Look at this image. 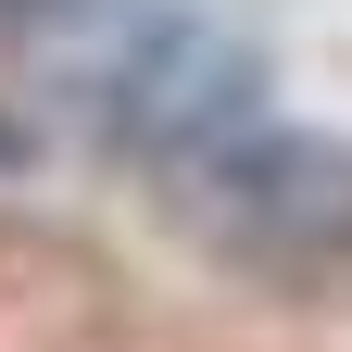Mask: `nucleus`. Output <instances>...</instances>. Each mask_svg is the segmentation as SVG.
<instances>
[{
	"label": "nucleus",
	"instance_id": "f257e3e1",
	"mask_svg": "<svg viewBox=\"0 0 352 352\" xmlns=\"http://www.w3.org/2000/svg\"><path fill=\"white\" fill-rule=\"evenodd\" d=\"M189 201L201 227L252 252V264H315V252H352V151L340 139H302V126H239L227 151L189 164Z\"/></svg>",
	"mask_w": 352,
	"mask_h": 352
},
{
	"label": "nucleus",
	"instance_id": "7ed1b4c3",
	"mask_svg": "<svg viewBox=\"0 0 352 352\" xmlns=\"http://www.w3.org/2000/svg\"><path fill=\"white\" fill-rule=\"evenodd\" d=\"M13 25H63V13H88V0H0Z\"/></svg>",
	"mask_w": 352,
	"mask_h": 352
},
{
	"label": "nucleus",
	"instance_id": "f03ea898",
	"mask_svg": "<svg viewBox=\"0 0 352 352\" xmlns=\"http://www.w3.org/2000/svg\"><path fill=\"white\" fill-rule=\"evenodd\" d=\"M252 113H264V101H252V63H239L214 25H189V13L151 25L139 51L113 63V101H101L113 151H126V164H164V176H189L201 151H227Z\"/></svg>",
	"mask_w": 352,
	"mask_h": 352
}]
</instances>
